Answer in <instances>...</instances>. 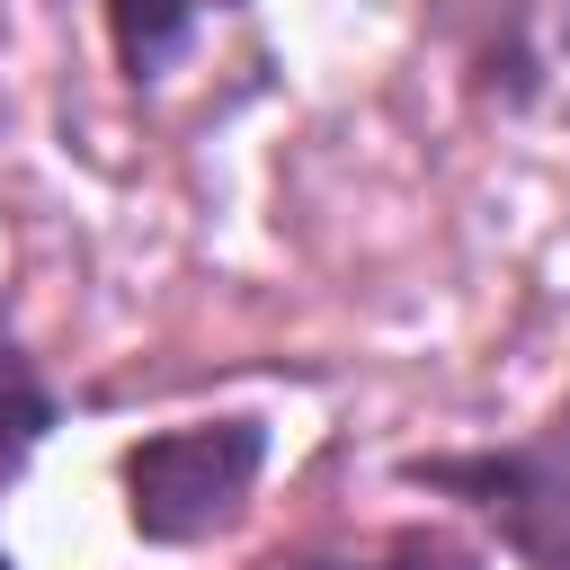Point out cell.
Listing matches in <instances>:
<instances>
[{"label":"cell","instance_id":"cell-5","mask_svg":"<svg viewBox=\"0 0 570 570\" xmlns=\"http://www.w3.org/2000/svg\"><path fill=\"white\" fill-rule=\"evenodd\" d=\"M303 570H445V552H428V543H401L392 561H303Z\"/></svg>","mask_w":570,"mask_h":570},{"label":"cell","instance_id":"cell-3","mask_svg":"<svg viewBox=\"0 0 570 570\" xmlns=\"http://www.w3.org/2000/svg\"><path fill=\"white\" fill-rule=\"evenodd\" d=\"M223 9H249V0H107L116 71H125L134 89H151V80L196 45V27H205V18H223Z\"/></svg>","mask_w":570,"mask_h":570},{"label":"cell","instance_id":"cell-6","mask_svg":"<svg viewBox=\"0 0 570 570\" xmlns=\"http://www.w3.org/2000/svg\"><path fill=\"white\" fill-rule=\"evenodd\" d=\"M0 570H18V561H9V552H0Z\"/></svg>","mask_w":570,"mask_h":570},{"label":"cell","instance_id":"cell-2","mask_svg":"<svg viewBox=\"0 0 570 570\" xmlns=\"http://www.w3.org/2000/svg\"><path fill=\"white\" fill-rule=\"evenodd\" d=\"M401 481L410 490H436V499H463L481 525H499V543L525 570H570V392H561V410L534 436L410 454Z\"/></svg>","mask_w":570,"mask_h":570},{"label":"cell","instance_id":"cell-1","mask_svg":"<svg viewBox=\"0 0 570 570\" xmlns=\"http://www.w3.org/2000/svg\"><path fill=\"white\" fill-rule=\"evenodd\" d=\"M267 472V419L258 410H223V419H178L125 445L116 481H125V525L160 552L223 534L249 490Z\"/></svg>","mask_w":570,"mask_h":570},{"label":"cell","instance_id":"cell-4","mask_svg":"<svg viewBox=\"0 0 570 570\" xmlns=\"http://www.w3.org/2000/svg\"><path fill=\"white\" fill-rule=\"evenodd\" d=\"M53 419H62V410H53V383L0 338V490L27 472V454L53 436Z\"/></svg>","mask_w":570,"mask_h":570}]
</instances>
